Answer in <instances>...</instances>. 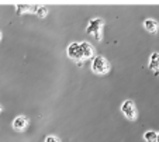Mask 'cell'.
Returning a JSON list of instances; mask_svg holds the SVG:
<instances>
[{"label":"cell","instance_id":"obj_2","mask_svg":"<svg viewBox=\"0 0 159 142\" xmlns=\"http://www.w3.org/2000/svg\"><path fill=\"white\" fill-rule=\"evenodd\" d=\"M103 24H104V23H103L102 18H93V20H90L89 25H87V28H86L87 34L94 35L96 39H102L100 31H102V28H103Z\"/></svg>","mask_w":159,"mask_h":142},{"label":"cell","instance_id":"obj_6","mask_svg":"<svg viewBox=\"0 0 159 142\" xmlns=\"http://www.w3.org/2000/svg\"><path fill=\"white\" fill-rule=\"evenodd\" d=\"M28 124V121L25 117H23V115H20V117H17L14 121H13V127L16 128L17 131H23L25 130V127H27Z\"/></svg>","mask_w":159,"mask_h":142},{"label":"cell","instance_id":"obj_9","mask_svg":"<svg viewBox=\"0 0 159 142\" xmlns=\"http://www.w3.org/2000/svg\"><path fill=\"white\" fill-rule=\"evenodd\" d=\"M16 10H17V14H23V13H28V11H35L37 7H31L28 4H17Z\"/></svg>","mask_w":159,"mask_h":142},{"label":"cell","instance_id":"obj_12","mask_svg":"<svg viewBox=\"0 0 159 142\" xmlns=\"http://www.w3.org/2000/svg\"><path fill=\"white\" fill-rule=\"evenodd\" d=\"M45 142H59V141H58L57 136H54V135H48L47 138H45Z\"/></svg>","mask_w":159,"mask_h":142},{"label":"cell","instance_id":"obj_5","mask_svg":"<svg viewBox=\"0 0 159 142\" xmlns=\"http://www.w3.org/2000/svg\"><path fill=\"white\" fill-rule=\"evenodd\" d=\"M149 69L155 72V75H159V52H153L149 58Z\"/></svg>","mask_w":159,"mask_h":142},{"label":"cell","instance_id":"obj_11","mask_svg":"<svg viewBox=\"0 0 159 142\" xmlns=\"http://www.w3.org/2000/svg\"><path fill=\"white\" fill-rule=\"evenodd\" d=\"M35 13H37V16H38V17L44 18L45 16H47V13H48V10H47V7H42V6H39V7H37Z\"/></svg>","mask_w":159,"mask_h":142},{"label":"cell","instance_id":"obj_3","mask_svg":"<svg viewBox=\"0 0 159 142\" xmlns=\"http://www.w3.org/2000/svg\"><path fill=\"white\" fill-rule=\"evenodd\" d=\"M121 113H123L128 120H135V118H137V109H135L134 103H132L131 100H125V101L121 104Z\"/></svg>","mask_w":159,"mask_h":142},{"label":"cell","instance_id":"obj_14","mask_svg":"<svg viewBox=\"0 0 159 142\" xmlns=\"http://www.w3.org/2000/svg\"><path fill=\"white\" fill-rule=\"evenodd\" d=\"M0 41H2V31H0Z\"/></svg>","mask_w":159,"mask_h":142},{"label":"cell","instance_id":"obj_7","mask_svg":"<svg viewBox=\"0 0 159 142\" xmlns=\"http://www.w3.org/2000/svg\"><path fill=\"white\" fill-rule=\"evenodd\" d=\"M80 48H82V55L83 58H92L94 54V48L90 45L89 42H82L80 44Z\"/></svg>","mask_w":159,"mask_h":142},{"label":"cell","instance_id":"obj_1","mask_svg":"<svg viewBox=\"0 0 159 142\" xmlns=\"http://www.w3.org/2000/svg\"><path fill=\"white\" fill-rule=\"evenodd\" d=\"M92 69H93L94 73L104 75V73L108 72V69H110V65H108V62H107V59H106V58L97 55V56H94L93 62H92Z\"/></svg>","mask_w":159,"mask_h":142},{"label":"cell","instance_id":"obj_13","mask_svg":"<svg viewBox=\"0 0 159 142\" xmlns=\"http://www.w3.org/2000/svg\"><path fill=\"white\" fill-rule=\"evenodd\" d=\"M156 142H159V134H158V138H156Z\"/></svg>","mask_w":159,"mask_h":142},{"label":"cell","instance_id":"obj_10","mask_svg":"<svg viewBox=\"0 0 159 142\" xmlns=\"http://www.w3.org/2000/svg\"><path fill=\"white\" fill-rule=\"evenodd\" d=\"M156 138H158V134L155 131H148L144 134V139L147 142H156Z\"/></svg>","mask_w":159,"mask_h":142},{"label":"cell","instance_id":"obj_8","mask_svg":"<svg viewBox=\"0 0 159 142\" xmlns=\"http://www.w3.org/2000/svg\"><path fill=\"white\" fill-rule=\"evenodd\" d=\"M144 27H145V30H147L148 33H156L159 25H158V23H156L155 20L148 18V20H145V21H144Z\"/></svg>","mask_w":159,"mask_h":142},{"label":"cell","instance_id":"obj_4","mask_svg":"<svg viewBox=\"0 0 159 142\" xmlns=\"http://www.w3.org/2000/svg\"><path fill=\"white\" fill-rule=\"evenodd\" d=\"M68 56L73 60H80L83 59V55H82V48L80 44L78 42H72L69 47H68Z\"/></svg>","mask_w":159,"mask_h":142}]
</instances>
